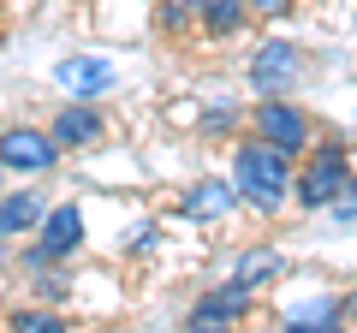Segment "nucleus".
Listing matches in <instances>:
<instances>
[{
	"instance_id": "1",
	"label": "nucleus",
	"mask_w": 357,
	"mask_h": 333,
	"mask_svg": "<svg viewBox=\"0 0 357 333\" xmlns=\"http://www.w3.org/2000/svg\"><path fill=\"white\" fill-rule=\"evenodd\" d=\"M298 173H292V155L286 149H274V143H262V137L238 143V155H232V185H238V196L250 208L274 215V208L286 203V185Z\"/></svg>"
},
{
	"instance_id": "2",
	"label": "nucleus",
	"mask_w": 357,
	"mask_h": 333,
	"mask_svg": "<svg viewBox=\"0 0 357 333\" xmlns=\"http://www.w3.org/2000/svg\"><path fill=\"white\" fill-rule=\"evenodd\" d=\"M345 185H351V166H345V149L340 143H316V149H310V161L298 166V179H292V196L304 208H333L345 196Z\"/></svg>"
},
{
	"instance_id": "3",
	"label": "nucleus",
	"mask_w": 357,
	"mask_h": 333,
	"mask_svg": "<svg viewBox=\"0 0 357 333\" xmlns=\"http://www.w3.org/2000/svg\"><path fill=\"white\" fill-rule=\"evenodd\" d=\"M304 65H310V54L298 48V42H262V48H256V60H250V90H256V102L298 90Z\"/></svg>"
},
{
	"instance_id": "4",
	"label": "nucleus",
	"mask_w": 357,
	"mask_h": 333,
	"mask_svg": "<svg viewBox=\"0 0 357 333\" xmlns=\"http://www.w3.org/2000/svg\"><path fill=\"white\" fill-rule=\"evenodd\" d=\"M250 131H256L262 143H274V149H286V155H304V149H310V114H304L298 102H286V95L256 102Z\"/></svg>"
},
{
	"instance_id": "5",
	"label": "nucleus",
	"mask_w": 357,
	"mask_h": 333,
	"mask_svg": "<svg viewBox=\"0 0 357 333\" xmlns=\"http://www.w3.org/2000/svg\"><path fill=\"white\" fill-rule=\"evenodd\" d=\"M0 161L13 166V173H48L60 161V143H54V131L13 125V131H0Z\"/></svg>"
},
{
	"instance_id": "6",
	"label": "nucleus",
	"mask_w": 357,
	"mask_h": 333,
	"mask_svg": "<svg viewBox=\"0 0 357 333\" xmlns=\"http://www.w3.org/2000/svg\"><path fill=\"white\" fill-rule=\"evenodd\" d=\"M42 250H48V262H60V256H72L77 244H84V215H77L72 203H60V208H48V215H42Z\"/></svg>"
},
{
	"instance_id": "7",
	"label": "nucleus",
	"mask_w": 357,
	"mask_h": 333,
	"mask_svg": "<svg viewBox=\"0 0 357 333\" xmlns=\"http://www.w3.org/2000/svg\"><path fill=\"white\" fill-rule=\"evenodd\" d=\"M54 143H60V149H89V143L102 137V114H96V107L89 102H66L60 114H54Z\"/></svg>"
},
{
	"instance_id": "8",
	"label": "nucleus",
	"mask_w": 357,
	"mask_h": 333,
	"mask_svg": "<svg viewBox=\"0 0 357 333\" xmlns=\"http://www.w3.org/2000/svg\"><path fill=\"white\" fill-rule=\"evenodd\" d=\"M54 77H60L77 102H89V95H102L107 84H114V65H107V60H89V54H72V60L54 65Z\"/></svg>"
},
{
	"instance_id": "9",
	"label": "nucleus",
	"mask_w": 357,
	"mask_h": 333,
	"mask_svg": "<svg viewBox=\"0 0 357 333\" xmlns=\"http://www.w3.org/2000/svg\"><path fill=\"white\" fill-rule=\"evenodd\" d=\"M244 196H238V185L232 179H197L191 191H185V215H197V220H220V215H232Z\"/></svg>"
},
{
	"instance_id": "10",
	"label": "nucleus",
	"mask_w": 357,
	"mask_h": 333,
	"mask_svg": "<svg viewBox=\"0 0 357 333\" xmlns=\"http://www.w3.org/2000/svg\"><path fill=\"white\" fill-rule=\"evenodd\" d=\"M42 226V196L36 191H6L0 196V238H18V232Z\"/></svg>"
},
{
	"instance_id": "11",
	"label": "nucleus",
	"mask_w": 357,
	"mask_h": 333,
	"mask_svg": "<svg viewBox=\"0 0 357 333\" xmlns=\"http://www.w3.org/2000/svg\"><path fill=\"white\" fill-rule=\"evenodd\" d=\"M250 286H244V280H227V286H215V292H203V297H197V309H191V316H203V321H232V316H238V309H250Z\"/></svg>"
},
{
	"instance_id": "12",
	"label": "nucleus",
	"mask_w": 357,
	"mask_h": 333,
	"mask_svg": "<svg viewBox=\"0 0 357 333\" xmlns=\"http://www.w3.org/2000/svg\"><path fill=\"white\" fill-rule=\"evenodd\" d=\"M274 274H280V256H274V250H250V256H238V274H232V280H244L250 292H262Z\"/></svg>"
},
{
	"instance_id": "13",
	"label": "nucleus",
	"mask_w": 357,
	"mask_h": 333,
	"mask_svg": "<svg viewBox=\"0 0 357 333\" xmlns=\"http://www.w3.org/2000/svg\"><path fill=\"white\" fill-rule=\"evenodd\" d=\"M6 333H66V321L54 309H13L6 316Z\"/></svg>"
},
{
	"instance_id": "14",
	"label": "nucleus",
	"mask_w": 357,
	"mask_h": 333,
	"mask_svg": "<svg viewBox=\"0 0 357 333\" xmlns=\"http://www.w3.org/2000/svg\"><path fill=\"white\" fill-rule=\"evenodd\" d=\"M244 0H220V6H203V24H208V36H232V30L244 24Z\"/></svg>"
},
{
	"instance_id": "15",
	"label": "nucleus",
	"mask_w": 357,
	"mask_h": 333,
	"mask_svg": "<svg viewBox=\"0 0 357 333\" xmlns=\"http://www.w3.org/2000/svg\"><path fill=\"white\" fill-rule=\"evenodd\" d=\"M197 18V0H161V30H185Z\"/></svg>"
},
{
	"instance_id": "16",
	"label": "nucleus",
	"mask_w": 357,
	"mask_h": 333,
	"mask_svg": "<svg viewBox=\"0 0 357 333\" xmlns=\"http://www.w3.org/2000/svg\"><path fill=\"white\" fill-rule=\"evenodd\" d=\"M244 13H250V18H286V13H292V0H244Z\"/></svg>"
},
{
	"instance_id": "17",
	"label": "nucleus",
	"mask_w": 357,
	"mask_h": 333,
	"mask_svg": "<svg viewBox=\"0 0 357 333\" xmlns=\"http://www.w3.org/2000/svg\"><path fill=\"white\" fill-rule=\"evenodd\" d=\"M333 215H340V220H357V173H351V185H345V196L333 203Z\"/></svg>"
},
{
	"instance_id": "18",
	"label": "nucleus",
	"mask_w": 357,
	"mask_h": 333,
	"mask_svg": "<svg viewBox=\"0 0 357 333\" xmlns=\"http://www.w3.org/2000/svg\"><path fill=\"white\" fill-rule=\"evenodd\" d=\"M42 297H48V304L66 297V274H42Z\"/></svg>"
},
{
	"instance_id": "19",
	"label": "nucleus",
	"mask_w": 357,
	"mask_h": 333,
	"mask_svg": "<svg viewBox=\"0 0 357 333\" xmlns=\"http://www.w3.org/2000/svg\"><path fill=\"white\" fill-rule=\"evenodd\" d=\"M191 333H232L227 321H203V316H191Z\"/></svg>"
},
{
	"instance_id": "20",
	"label": "nucleus",
	"mask_w": 357,
	"mask_h": 333,
	"mask_svg": "<svg viewBox=\"0 0 357 333\" xmlns=\"http://www.w3.org/2000/svg\"><path fill=\"white\" fill-rule=\"evenodd\" d=\"M345 309H351V316H357V286H351V297H345Z\"/></svg>"
},
{
	"instance_id": "21",
	"label": "nucleus",
	"mask_w": 357,
	"mask_h": 333,
	"mask_svg": "<svg viewBox=\"0 0 357 333\" xmlns=\"http://www.w3.org/2000/svg\"><path fill=\"white\" fill-rule=\"evenodd\" d=\"M321 333H351V327H340V321H328V327H321Z\"/></svg>"
},
{
	"instance_id": "22",
	"label": "nucleus",
	"mask_w": 357,
	"mask_h": 333,
	"mask_svg": "<svg viewBox=\"0 0 357 333\" xmlns=\"http://www.w3.org/2000/svg\"><path fill=\"white\" fill-rule=\"evenodd\" d=\"M6 173H13V166H6V161H0V179H6ZM0 196H6V185H0Z\"/></svg>"
},
{
	"instance_id": "23",
	"label": "nucleus",
	"mask_w": 357,
	"mask_h": 333,
	"mask_svg": "<svg viewBox=\"0 0 357 333\" xmlns=\"http://www.w3.org/2000/svg\"><path fill=\"white\" fill-rule=\"evenodd\" d=\"M203 6H220V0H197V13H203Z\"/></svg>"
},
{
	"instance_id": "24",
	"label": "nucleus",
	"mask_w": 357,
	"mask_h": 333,
	"mask_svg": "<svg viewBox=\"0 0 357 333\" xmlns=\"http://www.w3.org/2000/svg\"><path fill=\"white\" fill-rule=\"evenodd\" d=\"M102 333H114V327H102Z\"/></svg>"
},
{
	"instance_id": "25",
	"label": "nucleus",
	"mask_w": 357,
	"mask_h": 333,
	"mask_svg": "<svg viewBox=\"0 0 357 333\" xmlns=\"http://www.w3.org/2000/svg\"><path fill=\"white\" fill-rule=\"evenodd\" d=\"M0 18H6V13H0Z\"/></svg>"
}]
</instances>
